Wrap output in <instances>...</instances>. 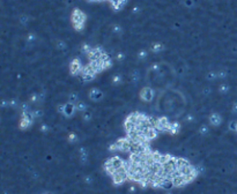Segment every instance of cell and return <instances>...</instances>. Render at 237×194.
I'll list each match as a JSON object with an SVG mask.
<instances>
[{
  "instance_id": "obj_1",
  "label": "cell",
  "mask_w": 237,
  "mask_h": 194,
  "mask_svg": "<svg viewBox=\"0 0 237 194\" xmlns=\"http://www.w3.org/2000/svg\"><path fill=\"white\" fill-rule=\"evenodd\" d=\"M72 21H73V26L76 30H81L84 27L86 22V15L80 9H74L72 13Z\"/></svg>"
},
{
  "instance_id": "obj_2",
  "label": "cell",
  "mask_w": 237,
  "mask_h": 194,
  "mask_svg": "<svg viewBox=\"0 0 237 194\" xmlns=\"http://www.w3.org/2000/svg\"><path fill=\"white\" fill-rule=\"evenodd\" d=\"M58 111L60 113H62L64 116H66V117H72L76 111V106H75V104L68 102V103H65V104L58 105Z\"/></svg>"
},
{
  "instance_id": "obj_3",
  "label": "cell",
  "mask_w": 237,
  "mask_h": 194,
  "mask_svg": "<svg viewBox=\"0 0 237 194\" xmlns=\"http://www.w3.org/2000/svg\"><path fill=\"white\" fill-rule=\"evenodd\" d=\"M154 96H155V91L150 87H146L140 91V98L145 102H152L154 99Z\"/></svg>"
},
{
  "instance_id": "obj_4",
  "label": "cell",
  "mask_w": 237,
  "mask_h": 194,
  "mask_svg": "<svg viewBox=\"0 0 237 194\" xmlns=\"http://www.w3.org/2000/svg\"><path fill=\"white\" fill-rule=\"evenodd\" d=\"M34 121V117L31 112L28 113H22V117H21V121H20V127L21 128H28L29 126H31Z\"/></svg>"
},
{
  "instance_id": "obj_5",
  "label": "cell",
  "mask_w": 237,
  "mask_h": 194,
  "mask_svg": "<svg viewBox=\"0 0 237 194\" xmlns=\"http://www.w3.org/2000/svg\"><path fill=\"white\" fill-rule=\"evenodd\" d=\"M70 70H71V73L73 75H79L81 74L82 72V65H81V61L79 59H74L72 62H71V66H70Z\"/></svg>"
},
{
  "instance_id": "obj_6",
  "label": "cell",
  "mask_w": 237,
  "mask_h": 194,
  "mask_svg": "<svg viewBox=\"0 0 237 194\" xmlns=\"http://www.w3.org/2000/svg\"><path fill=\"white\" fill-rule=\"evenodd\" d=\"M170 125H171V122H170L168 119L161 118V119H159V120L156 121V127H155V128L159 129V131H167V132H169Z\"/></svg>"
},
{
  "instance_id": "obj_7",
  "label": "cell",
  "mask_w": 237,
  "mask_h": 194,
  "mask_svg": "<svg viewBox=\"0 0 237 194\" xmlns=\"http://www.w3.org/2000/svg\"><path fill=\"white\" fill-rule=\"evenodd\" d=\"M209 124H210L212 126H215V127L220 126V125L222 124V117H221L219 113H216V112L212 113V115L209 116Z\"/></svg>"
},
{
  "instance_id": "obj_8",
  "label": "cell",
  "mask_w": 237,
  "mask_h": 194,
  "mask_svg": "<svg viewBox=\"0 0 237 194\" xmlns=\"http://www.w3.org/2000/svg\"><path fill=\"white\" fill-rule=\"evenodd\" d=\"M89 97H90V99H92V101H94V102H98V101H101V99H102V97H103V93H102V90H100L98 88H94V89H92V90H90V93H89Z\"/></svg>"
},
{
  "instance_id": "obj_9",
  "label": "cell",
  "mask_w": 237,
  "mask_h": 194,
  "mask_svg": "<svg viewBox=\"0 0 237 194\" xmlns=\"http://www.w3.org/2000/svg\"><path fill=\"white\" fill-rule=\"evenodd\" d=\"M150 50H152L154 53H160L164 50V46L161 44V43H154V44L150 46Z\"/></svg>"
},
{
  "instance_id": "obj_10",
  "label": "cell",
  "mask_w": 237,
  "mask_h": 194,
  "mask_svg": "<svg viewBox=\"0 0 237 194\" xmlns=\"http://www.w3.org/2000/svg\"><path fill=\"white\" fill-rule=\"evenodd\" d=\"M179 129H181L179 122H171L170 128H169V132H170L171 134H176V133L179 132Z\"/></svg>"
},
{
  "instance_id": "obj_11",
  "label": "cell",
  "mask_w": 237,
  "mask_h": 194,
  "mask_svg": "<svg viewBox=\"0 0 237 194\" xmlns=\"http://www.w3.org/2000/svg\"><path fill=\"white\" fill-rule=\"evenodd\" d=\"M80 158H81V162L82 163H87L88 153H87V150H86V148H83V147L80 149Z\"/></svg>"
},
{
  "instance_id": "obj_12",
  "label": "cell",
  "mask_w": 237,
  "mask_h": 194,
  "mask_svg": "<svg viewBox=\"0 0 237 194\" xmlns=\"http://www.w3.org/2000/svg\"><path fill=\"white\" fill-rule=\"evenodd\" d=\"M75 106H76V111H80V112H86L87 111V105H86L83 102H78L76 104H75Z\"/></svg>"
},
{
  "instance_id": "obj_13",
  "label": "cell",
  "mask_w": 237,
  "mask_h": 194,
  "mask_svg": "<svg viewBox=\"0 0 237 194\" xmlns=\"http://www.w3.org/2000/svg\"><path fill=\"white\" fill-rule=\"evenodd\" d=\"M56 48H57L58 50H60V51H64V50H66L67 45H66V43L64 42V40L58 39V40L56 42Z\"/></svg>"
},
{
  "instance_id": "obj_14",
  "label": "cell",
  "mask_w": 237,
  "mask_h": 194,
  "mask_svg": "<svg viewBox=\"0 0 237 194\" xmlns=\"http://www.w3.org/2000/svg\"><path fill=\"white\" fill-rule=\"evenodd\" d=\"M68 102H70V103H73V104H76V103L79 102V96H78L76 94L72 93V94L70 95V97H68Z\"/></svg>"
},
{
  "instance_id": "obj_15",
  "label": "cell",
  "mask_w": 237,
  "mask_h": 194,
  "mask_svg": "<svg viewBox=\"0 0 237 194\" xmlns=\"http://www.w3.org/2000/svg\"><path fill=\"white\" fill-rule=\"evenodd\" d=\"M81 51H82L83 53H86V54H89V53L93 51V48H92L90 45H88V44H84V45H82Z\"/></svg>"
},
{
  "instance_id": "obj_16",
  "label": "cell",
  "mask_w": 237,
  "mask_h": 194,
  "mask_svg": "<svg viewBox=\"0 0 237 194\" xmlns=\"http://www.w3.org/2000/svg\"><path fill=\"white\" fill-rule=\"evenodd\" d=\"M147 56H148L147 50H141V51H139V53H138V59H139V60H145V59L147 58Z\"/></svg>"
},
{
  "instance_id": "obj_17",
  "label": "cell",
  "mask_w": 237,
  "mask_h": 194,
  "mask_svg": "<svg viewBox=\"0 0 237 194\" xmlns=\"http://www.w3.org/2000/svg\"><path fill=\"white\" fill-rule=\"evenodd\" d=\"M19 22L22 24V26H26V24H28V22H29V17H28L27 15H22V16L19 19Z\"/></svg>"
},
{
  "instance_id": "obj_18",
  "label": "cell",
  "mask_w": 237,
  "mask_h": 194,
  "mask_svg": "<svg viewBox=\"0 0 237 194\" xmlns=\"http://www.w3.org/2000/svg\"><path fill=\"white\" fill-rule=\"evenodd\" d=\"M218 77H219L218 72H209V73L207 74V79H208L209 81H212V80H216Z\"/></svg>"
},
{
  "instance_id": "obj_19",
  "label": "cell",
  "mask_w": 237,
  "mask_h": 194,
  "mask_svg": "<svg viewBox=\"0 0 237 194\" xmlns=\"http://www.w3.org/2000/svg\"><path fill=\"white\" fill-rule=\"evenodd\" d=\"M31 113H33V117H34V119H38V118H42L43 117V111H40V110H34V111H31Z\"/></svg>"
},
{
  "instance_id": "obj_20",
  "label": "cell",
  "mask_w": 237,
  "mask_h": 194,
  "mask_svg": "<svg viewBox=\"0 0 237 194\" xmlns=\"http://www.w3.org/2000/svg\"><path fill=\"white\" fill-rule=\"evenodd\" d=\"M220 91L221 93H223V94H226V93H228V90H229V85L227 84V83H222V84H220Z\"/></svg>"
},
{
  "instance_id": "obj_21",
  "label": "cell",
  "mask_w": 237,
  "mask_h": 194,
  "mask_svg": "<svg viewBox=\"0 0 237 194\" xmlns=\"http://www.w3.org/2000/svg\"><path fill=\"white\" fill-rule=\"evenodd\" d=\"M26 39H27V42H28V43H30V44H33V43L36 40V36H35V34H28Z\"/></svg>"
},
{
  "instance_id": "obj_22",
  "label": "cell",
  "mask_w": 237,
  "mask_h": 194,
  "mask_svg": "<svg viewBox=\"0 0 237 194\" xmlns=\"http://www.w3.org/2000/svg\"><path fill=\"white\" fill-rule=\"evenodd\" d=\"M112 31L116 34V35H119L121 34V27L119 24H114L112 26Z\"/></svg>"
},
{
  "instance_id": "obj_23",
  "label": "cell",
  "mask_w": 237,
  "mask_h": 194,
  "mask_svg": "<svg viewBox=\"0 0 237 194\" xmlns=\"http://www.w3.org/2000/svg\"><path fill=\"white\" fill-rule=\"evenodd\" d=\"M200 133L204 134V135H207V134L209 133V129H208V127H207L206 125H204V126L200 127Z\"/></svg>"
},
{
  "instance_id": "obj_24",
  "label": "cell",
  "mask_w": 237,
  "mask_h": 194,
  "mask_svg": "<svg viewBox=\"0 0 237 194\" xmlns=\"http://www.w3.org/2000/svg\"><path fill=\"white\" fill-rule=\"evenodd\" d=\"M120 81H121V76H120L119 74H116V75L112 77V82H114L115 84H119Z\"/></svg>"
},
{
  "instance_id": "obj_25",
  "label": "cell",
  "mask_w": 237,
  "mask_h": 194,
  "mask_svg": "<svg viewBox=\"0 0 237 194\" xmlns=\"http://www.w3.org/2000/svg\"><path fill=\"white\" fill-rule=\"evenodd\" d=\"M139 77H140L139 72H138V71H134V72L132 73V80H133V82H137V81L139 80Z\"/></svg>"
},
{
  "instance_id": "obj_26",
  "label": "cell",
  "mask_w": 237,
  "mask_h": 194,
  "mask_svg": "<svg viewBox=\"0 0 237 194\" xmlns=\"http://www.w3.org/2000/svg\"><path fill=\"white\" fill-rule=\"evenodd\" d=\"M82 117H83L86 120H89V119H90V117H92V113H90V112H88V111H86V112H83V113H82Z\"/></svg>"
},
{
  "instance_id": "obj_27",
  "label": "cell",
  "mask_w": 237,
  "mask_h": 194,
  "mask_svg": "<svg viewBox=\"0 0 237 194\" xmlns=\"http://www.w3.org/2000/svg\"><path fill=\"white\" fill-rule=\"evenodd\" d=\"M124 59H125L124 53H118V54H117V60H118V61H123Z\"/></svg>"
},
{
  "instance_id": "obj_28",
  "label": "cell",
  "mask_w": 237,
  "mask_h": 194,
  "mask_svg": "<svg viewBox=\"0 0 237 194\" xmlns=\"http://www.w3.org/2000/svg\"><path fill=\"white\" fill-rule=\"evenodd\" d=\"M159 68H160V66L157 64H153L152 66H150V71H157Z\"/></svg>"
},
{
  "instance_id": "obj_29",
  "label": "cell",
  "mask_w": 237,
  "mask_h": 194,
  "mask_svg": "<svg viewBox=\"0 0 237 194\" xmlns=\"http://www.w3.org/2000/svg\"><path fill=\"white\" fill-rule=\"evenodd\" d=\"M218 75H219V77H220V79H223V77H226V76H227L224 71H220V72H218Z\"/></svg>"
},
{
  "instance_id": "obj_30",
  "label": "cell",
  "mask_w": 237,
  "mask_h": 194,
  "mask_svg": "<svg viewBox=\"0 0 237 194\" xmlns=\"http://www.w3.org/2000/svg\"><path fill=\"white\" fill-rule=\"evenodd\" d=\"M70 141L71 142H75L76 141V135L75 134H71L70 135Z\"/></svg>"
},
{
  "instance_id": "obj_31",
  "label": "cell",
  "mask_w": 237,
  "mask_h": 194,
  "mask_svg": "<svg viewBox=\"0 0 237 194\" xmlns=\"http://www.w3.org/2000/svg\"><path fill=\"white\" fill-rule=\"evenodd\" d=\"M232 112H234V113H237V103H235V105H234V107H232Z\"/></svg>"
},
{
  "instance_id": "obj_32",
  "label": "cell",
  "mask_w": 237,
  "mask_h": 194,
  "mask_svg": "<svg viewBox=\"0 0 237 194\" xmlns=\"http://www.w3.org/2000/svg\"><path fill=\"white\" fill-rule=\"evenodd\" d=\"M40 128H42V131H43V132H45L46 129H48V126H46V125H42V127H40Z\"/></svg>"
},
{
  "instance_id": "obj_33",
  "label": "cell",
  "mask_w": 237,
  "mask_h": 194,
  "mask_svg": "<svg viewBox=\"0 0 237 194\" xmlns=\"http://www.w3.org/2000/svg\"><path fill=\"white\" fill-rule=\"evenodd\" d=\"M234 131H235V132H237V121L235 122V128H234Z\"/></svg>"
},
{
  "instance_id": "obj_34",
  "label": "cell",
  "mask_w": 237,
  "mask_h": 194,
  "mask_svg": "<svg viewBox=\"0 0 237 194\" xmlns=\"http://www.w3.org/2000/svg\"><path fill=\"white\" fill-rule=\"evenodd\" d=\"M170 194H171V193H170Z\"/></svg>"
}]
</instances>
